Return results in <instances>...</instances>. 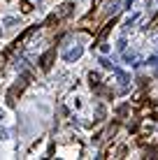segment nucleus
Here are the masks:
<instances>
[{
	"label": "nucleus",
	"instance_id": "1",
	"mask_svg": "<svg viewBox=\"0 0 158 160\" xmlns=\"http://www.w3.org/2000/svg\"><path fill=\"white\" fill-rule=\"evenodd\" d=\"M81 51H84L81 47H74V49H70V51H65L63 58H65V60H77V58L81 56Z\"/></svg>",
	"mask_w": 158,
	"mask_h": 160
},
{
	"label": "nucleus",
	"instance_id": "2",
	"mask_svg": "<svg viewBox=\"0 0 158 160\" xmlns=\"http://www.w3.org/2000/svg\"><path fill=\"white\" fill-rule=\"evenodd\" d=\"M98 63H100L102 68H112V63H110V60H107V58H100V60H98Z\"/></svg>",
	"mask_w": 158,
	"mask_h": 160
},
{
	"label": "nucleus",
	"instance_id": "3",
	"mask_svg": "<svg viewBox=\"0 0 158 160\" xmlns=\"http://www.w3.org/2000/svg\"><path fill=\"white\" fill-rule=\"evenodd\" d=\"M123 58H126V60H128V63H130V60H135V58H137V56H135V53H133V51H130V53H123Z\"/></svg>",
	"mask_w": 158,
	"mask_h": 160
},
{
	"label": "nucleus",
	"instance_id": "4",
	"mask_svg": "<svg viewBox=\"0 0 158 160\" xmlns=\"http://www.w3.org/2000/svg\"><path fill=\"white\" fill-rule=\"evenodd\" d=\"M149 65H158V56H149V60H146Z\"/></svg>",
	"mask_w": 158,
	"mask_h": 160
},
{
	"label": "nucleus",
	"instance_id": "5",
	"mask_svg": "<svg viewBox=\"0 0 158 160\" xmlns=\"http://www.w3.org/2000/svg\"><path fill=\"white\" fill-rule=\"evenodd\" d=\"M5 137H7V130H3V128H0V139H5Z\"/></svg>",
	"mask_w": 158,
	"mask_h": 160
},
{
	"label": "nucleus",
	"instance_id": "6",
	"mask_svg": "<svg viewBox=\"0 0 158 160\" xmlns=\"http://www.w3.org/2000/svg\"><path fill=\"white\" fill-rule=\"evenodd\" d=\"M5 118V112H3V109H0V121H3Z\"/></svg>",
	"mask_w": 158,
	"mask_h": 160
},
{
	"label": "nucleus",
	"instance_id": "7",
	"mask_svg": "<svg viewBox=\"0 0 158 160\" xmlns=\"http://www.w3.org/2000/svg\"><path fill=\"white\" fill-rule=\"evenodd\" d=\"M135 2V0H128V2H126V7H130V5H133Z\"/></svg>",
	"mask_w": 158,
	"mask_h": 160
}]
</instances>
